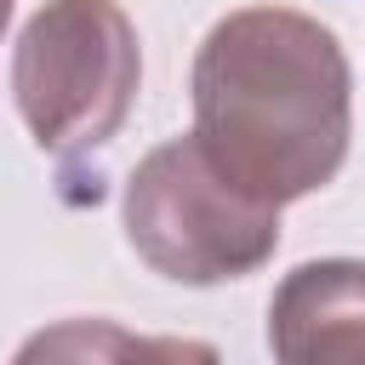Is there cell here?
Listing matches in <instances>:
<instances>
[{"label": "cell", "mask_w": 365, "mask_h": 365, "mask_svg": "<svg viewBox=\"0 0 365 365\" xmlns=\"http://www.w3.org/2000/svg\"><path fill=\"white\" fill-rule=\"evenodd\" d=\"M143 86L137 29L114 0H46L11 51V97L63 171L103 154Z\"/></svg>", "instance_id": "obj_2"}, {"label": "cell", "mask_w": 365, "mask_h": 365, "mask_svg": "<svg viewBox=\"0 0 365 365\" xmlns=\"http://www.w3.org/2000/svg\"><path fill=\"white\" fill-rule=\"evenodd\" d=\"M125 240L177 285H222L257 274L279 245V205L251 194L188 131L160 143L125 177Z\"/></svg>", "instance_id": "obj_3"}, {"label": "cell", "mask_w": 365, "mask_h": 365, "mask_svg": "<svg viewBox=\"0 0 365 365\" xmlns=\"http://www.w3.org/2000/svg\"><path fill=\"white\" fill-rule=\"evenodd\" d=\"M268 348L274 365H365V262L291 268L268 302Z\"/></svg>", "instance_id": "obj_4"}, {"label": "cell", "mask_w": 365, "mask_h": 365, "mask_svg": "<svg viewBox=\"0 0 365 365\" xmlns=\"http://www.w3.org/2000/svg\"><path fill=\"white\" fill-rule=\"evenodd\" d=\"M354 80L336 34L291 6H240L194 51V137L251 194L291 205L348 160Z\"/></svg>", "instance_id": "obj_1"}, {"label": "cell", "mask_w": 365, "mask_h": 365, "mask_svg": "<svg viewBox=\"0 0 365 365\" xmlns=\"http://www.w3.org/2000/svg\"><path fill=\"white\" fill-rule=\"evenodd\" d=\"M6 23H11V0H0V34H6Z\"/></svg>", "instance_id": "obj_7"}, {"label": "cell", "mask_w": 365, "mask_h": 365, "mask_svg": "<svg viewBox=\"0 0 365 365\" xmlns=\"http://www.w3.org/2000/svg\"><path fill=\"white\" fill-rule=\"evenodd\" d=\"M160 354H165V365H222V354L194 336H160Z\"/></svg>", "instance_id": "obj_6"}, {"label": "cell", "mask_w": 365, "mask_h": 365, "mask_svg": "<svg viewBox=\"0 0 365 365\" xmlns=\"http://www.w3.org/2000/svg\"><path fill=\"white\" fill-rule=\"evenodd\" d=\"M11 365H165L160 336H131L114 319H57L34 331Z\"/></svg>", "instance_id": "obj_5"}]
</instances>
